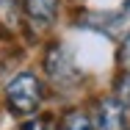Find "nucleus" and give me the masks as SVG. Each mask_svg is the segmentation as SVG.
Masks as SVG:
<instances>
[{
	"instance_id": "2",
	"label": "nucleus",
	"mask_w": 130,
	"mask_h": 130,
	"mask_svg": "<svg viewBox=\"0 0 130 130\" xmlns=\"http://www.w3.org/2000/svg\"><path fill=\"white\" fill-rule=\"evenodd\" d=\"M100 130H127V113L119 100H103L97 113Z\"/></svg>"
},
{
	"instance_id": "5",
	"label": "nucleus",
	"mask_w": 130,
	"mask_h": 130,
	"mask_svg": "<svg viewBox=\"0 0 130 130\" xmlns=\"http://www.w3.org/2000/svg\"><path fill=\"white\" fill-rule=\"evenodd\" d=\"M119 91H122V100H125V105H130V75H127L125 80H122Z\"/></svg>"
},
{
	"instance_id": "7",
	"label": "nucleus",
	"mask_w": 130,
	"mask_h": 130,
	"mask_svg": "<svg viewBox=\"0 0 130 130\" xmlns=\"http://www.w3.org/2000/svg\"><path fill=\"white\" fill-rule=\"evenodd\" d=\"M25 130H44V125H42V122H30Z\"/></svg>"
},
{
	"instance_id": "3",
	"label": "nucleus",
	"mask_w": 130,
	"mask_h": 130,
	"mask_svg": "<svg viewBox=\"0 0 130 130\" xmlns=\"http://www.w3.org/2000/svg\"><path fill=\"white\" fill-rule=\"evenodd\" d=\"M25 11L39 22H50L58 11V0H25Z\"/></svg>"
},
{
	"instance_id": "1",
	"label": "nucleus",
	"mask_w": 130,
	"mask_h": 130,
	"mask_svg": "<svg viewBox=\"0 0 130 130\" xmlns=\"http://www.w3.org/2000/svg\"><path fill=\"white\" fill-rule=\"evenodd\" d=\"M6 97H8L11 111H17V113H33L39 108V103H42V83L36 80V75L22 72V75H17L8 83Z\"/></svg>"
},
{
	"instance_id": "4",
	"label": "nucleus",
	"mask_w": 130,
	"mask_h": 130,
	"mask_svg": "<svg viewBox=\"0 0 130 130\" xmlns=\"http://www.w3.org/2000/svg\"><path fill=\"white\" fill-rule=\"evenodd\" d=\"M64 130H94V125H91V119L83 111H72L64 119Z\"/></svg>"
},
{
	"instance_id": "6",
	"label": "nucleus",
	"mask_w": 130,
	"mask_h": 130,
	"mask_svg": "<svg viewBox=\"0 0 130 130\" xmlns=\"http://www.w3.org/2000/svg\"><path fill=\"white\" fill-rule=\"evenodd\" d=\"M122 61H125V64L130 67V39L125 42V50H122Z\"/></svg>"
}]
</instances>
